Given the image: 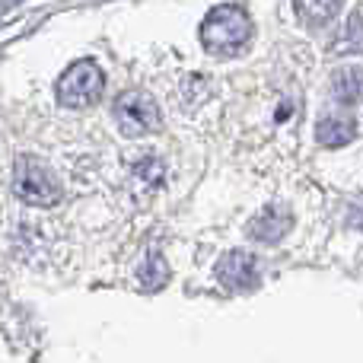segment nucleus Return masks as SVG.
I'll use <instances>...</instances> for the list:
<instances>
[{
	"instance_id": "nucleus-1",
	"label": "nucleus",
	"mask_w": 363,
	"mask_h": 363,
	"mask_svg": "<svg viewBox=\"0 0 363 363\" xmlns=\"http://www.w3.org/2000/svg\"><path fill=\"white\" fill-rule=\"evenodd\" d=\"M201 45L217 57H230L249 45L252 38V19L239 4H223L213 6L201 23Z\"/></svg>"
},
{
	"instance_id": "nucleus-2",
	"label": "nucleus",
	"mask_w": 363,
	"mask_h": 363,
	"mask_svg": "<svg viewBox=\"0 0 363 363\" xmlns=\"http://www.w3.org/2000/svg\"><path fill=\"white\" fill-rule=\"evenodd\" d=\"M13 191L23 204L32 207H55L64 198V188L57 176L35 157H19L13 172Z\"/></svg>"
},
{
	"instance_id": "nucleus-3",
	"label": "nucleus",
	"mask_w": 363,
	"mask_h": 363,
	"mask_svg": "<svg viewBox=\"0 0 363 363\" xmlns=\"http://www.w3.org/2000/svg\"><path fill=\"white\" fill-rule=\"evenodd\" d=\"M55 89H57V102H61L64 108H86V106H93L102 96V89H106V74H102V67L96 61L83 57V61L70 64V67L64 70Z\"/></svg>"
},
{
	"instance_id": "nucleus-4",
	"label": "nucleus",
	"mask_w": 363,
	"mask_h": 363,
	"mask_svg": "<svg viewBox=\"0 0 363 363\" xmlns=\"http://www.w3.org/2000/svg\"><path fill=\"white\" fill-rule=\"evenodd\" d=\"M115 121H118V131L125 138H144V134L160 131L163 125V115L160 106L144 93H125L115 102Z\"/></svg>"
},
{
	"instance_id": "nucleus-5",
	"label": "nucleus",
	"mask_w": 363,
	"mask_h": 363,
	"mask_svg": "<svg viewBox=\"0 0 363 363\" xmlns=\"http://www.w3.org/2000/svg\"><path fill=\"white\" fill-rule=\"evenodd\" d=\"M217 277H220V284H226L233 290H249L258 284V264L249 252H230L217 264Z\"/></svg>"
},
{
	"instance_id": "nucleus-6",
	"label": "nucleus",
	"mask_w": 363,
	"mask_h": 363,
	"mask_svg": "<svg viewBox=\"0 0 363 363\" xmlns=\"http://www.w3.org/2000/svg\"><path fill=\"white\" fill-rule=\"evenodd\" d=\"M290 226H294V217H290L287 207L268 204V207H264V211L249 223V236L258 239V242H277V239H284V236L290 233Z\"/></svg>"
},
{
	"instance_id": "nucleus-7",
	"label": "nucleus",
	"mask_w": 363,
	"mask_h": 363,
	"mask_svg": "<svg viewBox=\"0 0 363 363\" xmlns=\"http://www.w3.org/2000/svg\"><path fill=\"white\" fill-rule=\"evenodd\" d=\"M354 134H357V125H354V118H341V115H335V118H322L319 128H315V138H319V144L322 147H332V150L351 144Z\"/></svg>"
},
{
	"instance_id": "nucleus-8",
	"label": "nucleus",
	"mask_w": 363,
	"mask_h": 363,
	"mask_svg": "<svg viewBox=\"0 0 363 363\" xmlns=\"http://www.w3.org/2000/svg\"><path fill=\"white\" fill-rule=\"evenodd\" d=\"M332 93L338 96L341 102L354 106V102L363 99V67H345L332 77Z\"/></svg>"
},
{
	"instance_id": "nucleus-9",
	"label": "nucleus",
	"mask_w": 363,
	"mask_h": 363,
	"mask_svg": "<svg viewBox=\"0 0 363 363\" xmlns=\"http://www.w3.org/2000/svg\"><path fill=\"white\" fill-rule=\"evenodd\" d=\"M341 55H347V51H363V4L354 6L351 16L345 19V29H341L338 35V48Z\"/></svg>"
},
{
	"instance_id": "nucleus-10",
	"label": "nucleus",
	"mask_w": 363,
	"mask_h": 363,
	"mask_svg": "<svg viewBox=\"0 0 363 363\" xmlns=\"http://www.w3.org/2000/svg\"><path fill=\"white\" fill-rule=\"evenodd\" d=\"M134 182H140L138 198H150V194L163 185V163H160V160H144V163H138Z\"/></svg>"
},
{
	"instance_id": "nucleus-11",
	"label": "nucleus",
	"mask_w": 363,
	"mask_h": 363,
	"mask_svg": "<svg viewBox=\"0 0 363 363\" xmlns=\"http://www.w3.org/2000/svg\"><path fill=\"white\" fill-rule=\"evenodd\" d=\"M341 0H296V10H300L303 19H309V23H325V19H332L335 13H338Z\"/></svg>"
},
{
	"instance_id": "nucleus-12",
	"label": "nucleus",
	"mask_w": 363,
	"mask_h": 363,
	"mask_svg": "<svg viewBox=\"0 0 363 363\" xmlns=\"http://www.w3.org/2000/svg\"><path fill=\"white\" fill-rule=\"evenodd\" d=\"M150 264H153V268H147V264H144L140 281H144L150 290H157V287H163V281H166V264H163V258H160V255H153Z\"/></svg>"
},
{
	"instance_id": "nucleus-13",
	"label": "nucleus",
	"mask_w": 363,
	"mask_h": 363,
	"mask_svg": "<svg viewBox=\"0 0 363 363\" xmlns=\"http://www.w3.org/2000/svg\"><path fill=\"white\" fill-rule=\"evenodd\" d=\"M351 226H357V230H363V201L360 204L351 207Z\"/></svg>"
}]
</instances>
